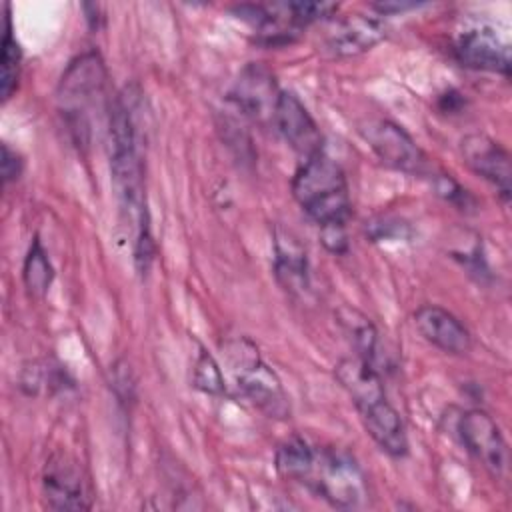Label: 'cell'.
<instances>
[{
    "label": "cell",
    "instance_id": "obj_9",
    "mask_svg": "<svg viewBox=\"0 0 512 512\" xmlns=\"http://www.w3.org/2000/svg\"><path fill=\"white\" fill-rule=\"evenodd\" d=\"M460 154L474 174L496 186V190L506 202L510 200V154L496 140H492L486 134H468L460 142Z\"/></svg>",
    "mask_w": 512,
    "mask_h": 512
},
{
    "label": "cell",
    "instance_id": "obj_8",
    "mask_svg": "<svg viewBox=\"0 0 512 512\" xmlns=\"http://www.w3.org/2000/svg\"><path fill=\"white\" fill-rule=\"evenodd\" d=\"M272 122L282 138L290 144V148H294L304 158L322 152V132L294 92L280 90Z\"/></svg>",
    "mask_w": 512,
    "mask_h": 512
},
{
    "label": "cell",
    "instance_id": "obj_5",
    "mask_svg": "<svg viewBox=\"0 0 512 512\" xmlns=\"http://www.w3.org/2000/svg\"><path fill=\"white\" fill-rule=\"evenodd\" d=\"M358 132L382 164L406 174H426L430 170L424 150L396 122L368 118L358 124Z\"/></svg>",
    "mask_w": 512,
    "mask_h": 512
},
{
    "label": "cell",
    "instance_id": "obj_24",
    "mask_svg": "<svg viewBox=\"0 0 512 512\" xmlns=\"http://www.w3.org/2000/svg\"><path fill=\"white\" fill-rule=\"evenodd\" d=\"M320 228V242L324 248L332 254H346L348 252V232H346V222H334V224H324Z\"/></svg>",
    "mask_w": 512,
    "mask_h": 512
},
{
    "label": "cell",
    "instance_id": "obj_4",
    "mask_svg": "<svg viewBox=\"0 0 512 512\" xmlns=\"http://www.w3.org/2000/svg\"><path fill=\"white\" fill-rule=\"evenodd\" d=\"M304 484L336 508H358L368 498V484L358 462L344 450L322 448Z\"/></svg>",
    "mask_w": 512,
    "mask_h": 512
},
{
    "label": "cell",
    "instance_id": "obj_1",
    "mask_svg": "<svg viewBox=\"0 0 512 512\" xmlns=\"http://www.w3.org/2000/svg\"><path fill=\"white\" fill-rule=\"evenodd\" d=\"M292 194L318 226L348 222L352 214L346 176L324 152L306 158L296 170L292 178Z\"/></svg>",
    "mask_w": 512,
    "mask_h": 512
},
{
    "label": "cell",
    "instance_id": "obj_20",
    "mask_svg": "<svg viewBox=\"0 0 512 512\" xmlns=\"http://www.w3.org/2000/svg\"><path fill=\"white\" fill-rule=\"evenodd\" d=\"M20 62H22V54H20V46L12 34V22H10V12L6 6V14H4V34H2V54H0V96L6 102L16 86H18V78H20Z\"/></svg>",
    "mask_w": 512,
    "mask_h": 512
},
{
    "label": "cell",
    "instance_id": "obj_16",
    "mask_svg": "<svg viewBox=\"0 0 512 512\" xmlns=\"http://www.w3.org/2000/svg\"><path fill=\"white\" fill-rule=\"evenodd\" d=\"M274 272L290 294L308 290V258L296 236L278 228L274 234Z\"/></svg>",
    "mask_w": 512,
    "mask_h": 512
},
{
    "label": "cell",
    "instance_id": "obj_7",
    "mask_svg": "<svg viewBox=\"0 0 512 512\" xmlns=\"http://www.w3.org/2000/svg\"><path fill=\"white\" fill-rule=\"evenodd\" d=\"M42 494L48 508L88 510L92 506L90 486L80 466L66 454H52L42 472Z\"/></svg>",
    "mask_w": 512,
    "mask_h": 512
},
{
    "label": "cell",
    "instance_id": "obj_19",
    "mask_svg": "<svg viewBox=\"0 0 512 512\" xmlns=\"http://www.w3.org/2000/svg\"><path fill=\"white\" fill-rule=\"evenodd\" d=\"M22 278H24V286L26 290L36 296L42 298L54 278V268L48 260V254L42 246V242L38 238L32 240L26 258H24V268H22Z\"/></svg>",
    "mask_w": 512,
    "mask_h": 512
},
{
    "label": "cell",
    "instance_id": "obj_2",
    "mask_svg": "<svg viewBox=\"0 0 512 512\" xmlns=\"http://www.w3.org/2000/svg\"><path fill=\"white\" fill-rule=\"evenodd\" d=\"M106 66L96 50H88L66 66L56 88L60 114L78 144H86L88 112L104 90Z\"/></svg>",
    "mask_w": 512,
    "mask_h": 512
},
{
    "label": "cell",
    "instance_id": "obj_22",
    "mask_svg": "<svg viewBox=\"0 0 512 512\" xmlns=\"http://www.w3.org/2000/svg\"><path fill=\"white\" fill-rule=\"evenodd\" d=\"M286 10H288V16L292 18L294 26L296 28H302V26H308L316 20H322V18H328L332 14L338 12V4H332V2H286Z\"/></svg>",
    "mask_w": 512,
    "mask_h": 512
},
{
    "label": "cell",
    "instance_id": "obj_10",
    "mask_svg": "<svg viewBox=\"0 0 512 512\" xmlns=\"http://www.w3.org/2000/svg\"><path fill=\"white\" fill-rule=\"evenodd\" d=\"M280 90L274 82L272 72L262 64H248L230 94V100L236 104V108L250 116L256 122H266L274 118V108L278 102Z\"/></svg>",
    "mask_w": 512,
    "mask_h": 512
},
{
    "label": "cell",
    "instance_id": "obj_18",
    "mask_svg": "<svg viewBox=\"0 0 512 512\" xmlns=\"http://www.w3.org/2000/svg\"><path fill=\"white\" fill-rule=\"evenodd\" d=\"M314 448L300 436H290L284 442L278 444L276 448V470L280 476L294 480V482H302L308 478L310 470H312V462H314Z\"/></svg>",
    "mask_w": 512,
    "mask_h": 512
},
{
    "label": "cell",
    "instance_id": "obj_11",
    "mask_svg": "<svg viewBox=\"0 0 512 512\" xmlns=\"http://www.w3.org/2000/svg\"><path fill=\"white\" fill-rule=\"evenodd\" d=\"M454 54L466 68L510 74V48L490 28H470L460 34Z\"/></svg>",
    "mask_w": 512,
    "mask_h": 512
},
{
    "label": "cell",
    "instance_id": "obj_3",
    "mask_svg": "<svg viewBox=\"0 0 512 512\" xmlns=\"http://www.w3.org/2000/svg\"><path fill=\"white\" fill-rule=\"evenodd\" d=\"M228 366L242 394L270 418H286L290 414L288 396L276 372L262 362L258 348L248 338H232L224 346Z\"/></svg>",
    "mask_w": 512,
    "mask_h": 512
},
{
    "label": "cell",
    "instance_id": "obj_6",
    "mask_svg": "<svg viewBox=\"0 0 512 512\" xmlns=\"http://www.w3.org/2000/svg\"><path fill=\"white\" fill-rule=\"evenodd\" d=\"M458 434L464 448L484 466L492 478H502L508 468L506 440L496 420L480 408L466 410L458 420Z\"/></svg>",
    "mask_w": 512,
    "mask_h": 512
},
{
    "label": "cell",
    "instance_id": "obj_12",
    "mask_svg": "<svg viewBox=\"0 0 512 512\" xmlns=\"http://www.w3.org/2000/svg\"><path fill=\"white\" fill-rule=\"evenodd\" d=\"M414 326L426 342L440 348L442 352L462 356L472 348V338L466 326L442 306H420L414 312Z\"/></svg>",
    "mask_w": 512,
    "mask_h": 512
},
{
    "label": "cell",
    "instance_id": "obj_14",
    "mask_svg": "<svg viewBox=\"0 0 512 512\" xmlns=\"http://www.w3.org/2000/svg\"><path fill=\"white\" fill-rule=\"evenodd\" d=\"M362 424L370 438L378 444L382 452L392 458H402L408 454V436L404 422L388 398L376 400L358 410Z\"/></svg>",
    "mask_w": 512,
    "mask_h": 512
},
{
    "label": "cell",
    "instance_id": "obj_17",
    "mask_svg": "<svg viewBox=\"0 0 512 512\" xmlns=\"http://www.w3.org/2000/svg\"><path fill=\"white\" fill-rule=\"evenodd\" d=\"M334 316H336V322L340 324L344 336L356 350V356L374 364L376 350H378V330L372 324V320L366 314H362L360 310L350 308V306H340L334 312Z\"/></svg>",
    "mask_w": 512,
    "mask_h": 512
},
{
    "label": "cell",
    "instance_id": "obj_21",
    "mask_svg": "<svg viewBox=\"0 0 512 512\" xmlns=\"http://www.w3.org/2000/svg\"><path fill=\"white\" fill-rule=\"evenodd\" d=\"M192 382L198 390H202L206 394H222L224 392V378H222L220 366L204 348H200V354L194 362Z\"/></svg>",
    "mask_w": 512,
    "mask_h": 512
},
{
    "label": "cell",
    "instance_id": "obj_23",
    "mask_svg": "<svg viewBox=\"0 0 512 512\" xmlns=\"http://www.w3.org/2000/svg\"><path fill=\"white\" fill-rule=\"evenodd\" d=\"M434 186H436V192L442 198L456 204L460 210L468 208V204L472 202V196L456 180H452L450 174H436L434 176Z\"/></svg>",
    "mask_w": 512,
    "mask_h": 512
},
{
    "label": "cell",
    "instance_id": "obj_13",
    "mask_svg": "<svg viewBox=\"0 0 512 512\" xmlns=\"http://www.w3.org/2000/svg\"><path fill=\"white\" fill-rule=\"evenodd\" d=\"M386 36V24L376 16L348 14L334 22L324 46L332 56H358L376 46Z\"/></svg>",
    "mask_w": 512,
    "mask_h": 512
},
{
    "label": "cell",
    "instance_id": "obj_15",
    "mask_svg": "<svg viewBox=\"0 0 512 512\" xmlns=\"http://www.w3.org/2000/svg\"><path fill=\"white\" fill-rule=\"evenodd\" d=\"M334 376L340 382V386L346 390V394L352 398L356 410L386 398V390L382 384L380 374L376 372L374 364L354 356V358H342L334 366Z\"/></svg>",
    "mask_w": 512,
    "mask_h": 512
},
{
    "label": "cell",
    "instance_id": "obj_25",
    "mask_svg": "<svg viewBox=\"0 0 512 512\" xmlns=\"http://www.w3.org/2000/svg\"><path fill=\"white\" fill-rule=\"evenodd\" d=\"M24 168V160L16 150H12L8 144H2V180L4 184H10L20 178Z\"/></svg>",
    "mask_w": 512,
    "mask_h": 512
},
{
    "label": "cell",
    "instance_id": "obj_26",
    "mask_svg": "<svg viewBox=\"0 0 512 512\" xmlns=\"http://www.w3.org/2000/svg\"><path fill=\"white\" fill-rule=\"evenodd\" d=\"M414 6H418V4H414V2H376V4H372V8L378 10V14H394V12L414 8Z\"/></svg>",
    "mask_w": 512,
    "mask_h": 512
}]
</instances>
